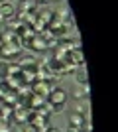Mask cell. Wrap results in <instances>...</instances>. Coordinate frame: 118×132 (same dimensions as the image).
I'll list each match as a JSON object with an SVG mask.
<instances>
[{
  "mask_svg": "<svg viewBox=\"0 0 118 132\" xmlns=\"http://www.w3.org/2000/svg\"><path fill=\"white\" fill-rule=\"evenodd\" d=\"M6 69H8V65L2 61V63H0V77H8V71H6Z\"/></svg>",
  "mask_w": 118,
  "mask_h": 132,
  "instance_id": "cell-7",
  "label": "cell"
},
{
  "mask_svg": "<svg viewBox=\"0 0 118 132\" xmlns=\"http://www.w3.org/2000/svg\"><path fill=\"white\" fill-rule=\"evenodd\" d=\"M35 4H43V2H47V0H34Z\"/></svg>",
  "mask_w": 118,
  "mask_h": 132,
  "instance_id": "cell-8",
  "label": "cell"
},
{
  "mask_svg": "<svg viewBox=\"0 0 118 132\" xmlns=\"http://www.w3.org/2000/svg\"><path fill=\"white\" fill-rule=\"evenodd\" d=\"M30 47H32L34 51H45V50H47V39L41 38V36H35V38H32Z\"/></svg>",
  "mask_w": 118,
  "mask_h": 132,
  "instance_id": "cell-4",
  "label": "cell"
},
{
  "mask_svg": "<svg viewBox=\"0 0 118 132\" xmlns=\"http://www.w3.org/2000/svg\"><path fill=\"white\" fill-rule=\"evenodd\" d=\"M67 99H69V93L67 91H63L61 87H55L53 91L49 93V105H53L55 109H61V106H65V103H67Z\"/></svg>",
  "mask_w": 118,
  "mask_h": 132,
  "instance_id": "cell-1",
  "label": "cell"
},
{
  "mask_svg": "<svg viewBox=\"0 0 118 132\" xmlns=\"http://www.w3.org/2000/svg\"><path fill=\"white\" fill-rule=\"evenodd\" d=\"M20 55V45L16 42H8V44H2L0 45V57L2 59H16Z\"/></svg>",
  "mask_w": 118,
  "mask_h": 132,
  "instance_id": "cell-2",
  "label": "cell"
},
{
  "mask_svg": "<svg viewBox=\"0 0 118 132\" xmlns=\"http://www.w3.org/2000/svg\"><path fill=\"white\" fill-rule=\"evenodd\" d=\"M2 2H4V0H0V4H2Z\"/></svg>",
  "mask_w": 118,
  "mask_h": 132,
  "instance_id": "cell-9",
  "label": "cell"
},
{
  "mask_svg": "<svg viewBox=\"0 0 118 132\" xmlns=\"http://www.w3.org/2000/svg\"><path fill=\"white\" fill-rule=\"evenodd\" d=\"M71 95H73L77 101H87L89 99V83H85V85H75L73 91H71Z\"/></svg>",
  "mask_w": 118,
  "mask_h": 132,
  "instance_id": "cell-3",
  "label": "cell"
},
{
  "mask_svg": "<svg viewBox=\"0 0 118 132\" xmlns=\"http://www.w3.org/2000/svg\"><path fill=\"white\" fill-rule=\"evenodd\" d=\"M0 45H2V42H0Z\"/></svg>",
  "mask_w": 118,
  "mask_h": 132,
  "instance_id": "cell-10",
  "label": "cell"
},
{
  "mask_svg": "<svg viewBox=\"0 0 118 132\" xmlns=\"http://www.w3.org/2000/svg\"><path fill=\"white\" fill-rule=\"evenodd\" d=\"M57 2H59V0H57Z\"/></svg>",
  "mask_w": 118,
  "mask_h": 132,
  "instance_id": "cell-11",
  "label": "cell"
},
{
  "mask_svg": "<svg viewBox=\"0 0 118 132\" xmlns=\"http://www.w3.org/2000/svg\"><path fill=\"white\" fill-rule=\"evenodd\" d=\"M85 124V116L79 114V112H73V114L69 116V128H77V130H81Z\"/></svg>",
  "mask_w": 118,
  "mask_h": 132,
  "instance_id": "cell-5",
  "label": "cell"
},
{
  "mask_svg": "<svg viewBox=\"0 0 118 132\" xmlns=\"http://www.w3.org/2000/svg\"><path fill=\"white\" fill-rule=\"evenodd\" d=\"M75 77H77L79 85H85V83H87V71H85V67H81V69L75 73Z\"/></svg>",
  "mask_w": 118,
  "mask_h": 132,
  "instance_id": "cell-6",
  "label": "cell"
}]
</instances>
